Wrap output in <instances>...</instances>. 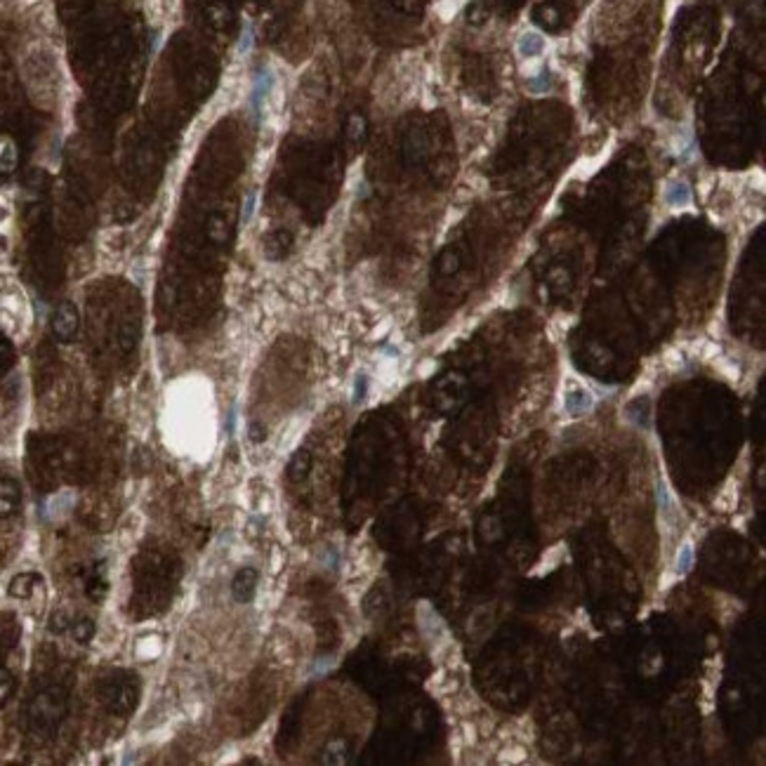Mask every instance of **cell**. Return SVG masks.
<instances>
[{
    "label": "cell",
    "instance_id": "cell-1",
    "mask_svg": "<svg viewBox=\"0 0 766 766\" xmlns=\"http://www.w3.org/2000/svg\"><path fill=\"white\" fill-rule=\"evenodd\" d=\"M182 576V564L175 552L158 542H146L139 547L132 562V606L137 620L158 615L170 606Z\"/></svg>",
    "mask_w": 766,
    "mask_h": 766
},
{
    "label": "cell",
    "instance_id": "cell-2",
    "mask_svg": "<svg viewBox=\"0 0 766 766\" xmlns=\"http://www.w3.org/2000/svg\"><path fill=\"white\" fill-rule=\"evenodd\" d=\"M24 76L33 97L48 99L57 85V64L48 48L35 45L24 57Z\"/></svg>",
    "mask_w": 766,
    "mask_h": 766
},
{
    "label": "cell",
    "instance_id": "cell-3",
    "mask_svg": "<svg viewBox=\"0 0 766 766\" xmlns=\"http://www.w3.org/2000/svg\"><path fill=\"white\" fill-rule=\"evenodd\" d=\"M106 701L116 714L130 717L139 703V679L132 672H116L114 679L109 682Z\"/></svg>",
    "mask_w": 766,
    "mask_h": 766
},
{
    "label": "cell",
    "instance_id": "cell-4",
    "mask_svg": "<svg viewBox=\"0 0 766 766\" xmlns=\"http://www.w3.org/2000/svg\"><path fill=\"white\" fill-rule=\"evenodd\" d=\"M257 571L250 569V566H246V569H241L239 573L234 576V583H231V592H234V599L241 601V603H248L250 599L255 596L257 592Z\"/></svg>",
    "mask_w": 766,
    "mask_h": 766
},
{
    "label": "cell",
    "instance_id": "cell-5",
    "mask_svg": "<svg viewBox=\"0 0 766 766\" xmlns=\"http://www.w3.org/2000/svg\"><path fill=\"white\" fill-rule=\"evenodd\" d=\"M592 406H594L592 394H589L587 389H583V387H573L564 396V408H566V412H569L571 417L585 415V412L592 410Z\"/></svg>",
    "mask_w": 766,
    "mask_h": 766
},
{
    "label": "cell",
    "instance_id": "cell-6",
    "mask_svg": "<svg viewBox=\"0 0 766 766\" xmlns=\"http://www.w3.org/2000/svg\"><path fill=\"white\" fill-rule=\"evenodd\" d=\"M517 53L521 59H535L545 53V35L535 28H528V31L521 33V38L517 40Z\"/></svg>",
    "mask_w": 766,
    "mask_h": 766
},
{
    "label": "cell",
    "instance_id": "cell-7",
    "mask_svg": "<svg viewBox=\"0 0 766 766\" xmlns=\"http://www.w3.org/2000/svg\"><path fill=\"white\" fill-rule=\"evenodd\" d=\"M662 198H665V203L669 208H686L691 203V187L684 180H672L665 187Z\"/></svg>",
    "mask_w": 766,
    "mask_h": 766
},
{
    "label": "cell",
    "instance_id": "cell-8",
    "mask_svg": "<svg viewBox=\"0 0 766 766\" xmlns=\"http://www.w3.org/2000/svg\"><path fill=\"white\" fill-rule=\"evenodd\" d=\"M691 566H694V547L686 542L684 547L679 549V554H677V573L679 576H684V573L691 571Z\"/></svg>",
    "mask_w": 766,
    "mask_h": 766
},
{
    "label": "cell",
    "instance_id": "cell-9",
    "mask_svg": "<svg viewBox=\"0 0 766 766\" xmlns=\"http://www.w3.org/2000/svg\"><path fill=\"white\" fill-rule=\"evenodd\" d=\"M549 85H552V80H549L547 69H542L540 73H533L530 80H528V90L530 92H547Z\"/></svg>",
    "mask_w": 766,
    "mask_h": 766
},
{
    "label": "cell",
    "instance_id": "cell-10",
    "mask_svg": "<svg viewBox=\"0 0 766 766\" xmlns=\"http://www.w3.org/2000/svg\"><path fill=\"white\" fill-rule=\"evenodd\" d=\"M655 496H658V507L662 512H669V507H672V503H669V493L665 488V483L658 481V486H655Z\"/></svg>",
    "mask_w": 766,
    "mask_h": 766
}]
</instances>
